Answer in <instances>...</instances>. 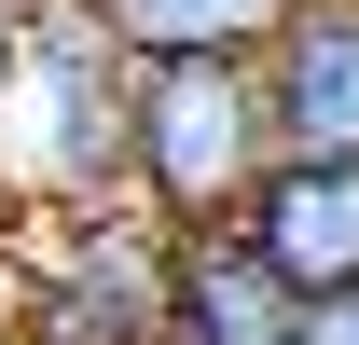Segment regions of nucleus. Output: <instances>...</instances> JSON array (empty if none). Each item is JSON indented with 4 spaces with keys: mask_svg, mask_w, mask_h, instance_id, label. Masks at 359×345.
Masks as SVG:
<instances>
[{
    "mask_svg": "<svg viewBox=\"0 0 359 345\" xmlns=\"http://www.w3.org/2000/svg\"><path fill=\"white\" fill-rule=\"evenodd\" d=\"M138 69L152 55L97 0H28V55L0 83V208L28 221L138 208Z\"/></svg>",
    "mask_w": 359,
    "mask_h": 345,
    "instance_id": "1",
    "label": "nucleus"
},
{
    "mask_svg": "<svg viewBox=\"0 0 359 345\" xmlns=\"http://www.w3.org/2000/svg\"><path fill=\"white\" fill-rule=\"evenodd\" d=\"M290 166L263 55H152L138 69V208L166 235H235Z\"/></svg>",
    "mask_w": 359,
    "mask_h": 345,
    "instance_id": "2",
    "label": "nucleus"
},
{
    "mask_svg": "<svg viewBox=\"0 0 359 345\" xmlns=\"http://www.w3.org/2000/svg\"><path fill=\"white\" fill-rule=\"evenodd\" d=\"M0 290H14L28 345H166V318H180V235L152 208L28 221V249L0 262Z\"/></svg>",
    "mask_w": 359,
    "mask_h": 345,
    "instance_id": "3",
    "label": "nucleus"
},
{
    "mask_svg": "<svg viewBox=\"0 0 359 345\" xmlns=\"http://www.w3.org/2000/svg\"><path fill=\"white\" fill-rule=\"evenodd\" d=\"M263 83H276L290 166H359V0H304L263 42Z\"/></svg>",
    "mask_w": 359,
    "mask_h": 345,
    "instance_id": "4",
    "label": "nucleus"
},
{
    "mask_svg": "<svg viewBox=\"0 0 359 345\" xmlns=\"http://www.w3.org/2000/svg\"><path fill=\"white\" fill-rule=\"evenodd\" d=\"M235 235H249L304 304H346L359 290V166H276L263 208L235 221Z\"/></svg>",
    "mask_w": 359,
    "mask_h": 345,
    "instance_id": "5",
    "label": "nucleus"
},
{
    "mask_svg": "<svg viewBox=\"0 0 359 345\" xmlns=\"http://www.w3.org/2000/svg\"><path fill=\"white\" fill-rule=\"evenodd\" d=\"M166 345H304V290L249 235H180V318Z\"/></svg>",
    "mask_w": 359,
    "mask_h": 345,
    "instance_id": "6",
    "label": "nucleus"
},
{
    "mask_svg": "<svg viewBox=\"0 0 359 345\" xmlns=\"http://www.w3.org/2000/svg\"><path fill=\"white\" fill-rule=\"evenodd\" d=\"M138 55H263L304 0H97Z\"/></svg>",
    "mask_w": 359,
    "mask_h": 345,
    "instance_id": "7",
    "label": "nucleus"
},
{
    "mask_svg": "<svg viewBox=\"0 0 359 345\" xmlns=\"http://www.w3.org/2000/svg\"><path fill=\"white\" fill-rule=\"evenodd\" d=\"M304 345H359V290L346 304H304Z\"/></svg>",
    "mask_w": 359,
    "mask_h": 345,
    "instance_id": "8",
    "label": "nucleus"
},
{
    "mask_svg": "<svg viewBox=\"0 0 359 345\" xmlns=\"http://www.w3.org/2000/svg\"><path fill=\"white\" fill-rule=\"evenodd\" d=\"M14 55H28V0H0V83H14Z\"/></svg>",
    "mask_w": 359,
    "mask_h": 345,
    "instance_id": "9",
    "label": "nucleus"
},
{
    "mask_svg": "<svg viewBox=\"0 0 359 345\" xmlns=\"http://www.w3.org/2000/svg\"><path fill=\"white\" fill-rule=\"evenodd\" d=\"M0 345H28V318H14V290H0Z\"/></svg>",
    "mask_w": 359,
    "mask_h": 345,
    "instance_id": "10",
    "label": "nucleus"
}]
</instances>
